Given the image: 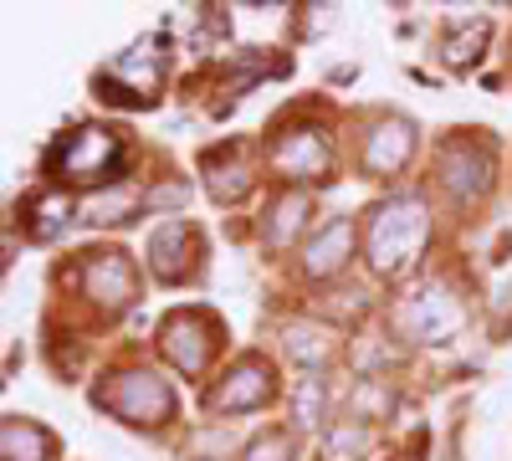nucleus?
<instances>
[{
    "label": "nucleus",
    "mask_w": 512,
    "mask_h": 461,
    "mask_svg": "<svg viewBox=\"0 0 512 461\" xmlns=\"http://www.w3.org/2000/svg\"><path fill=\"white\" fill-rule=\"evenodd\" d=\"M272 395H277V369L262 354H241L226 369V380L210 390V410H216V415H241V410L267 405Z\"/></svg>",
    "instance_id": "obj_8"
},
{
    "label": "nucleus",
    "mask_w": 512,
    "mask_h": 461,
    "mask_svg": "<svg viewBox=\"0 0 512 461\" xmlns=\"http://www.w3.org/2000/svg\"><path fill=\"white\" fill-rule=\"evenodd\" d=\"M282 344H287V354H292L297 364H313V369H323V364L333 359V349H338L333 328H328V323H308V318H292V323L282 328Z\"/></svg>",
    "instance_id": "obj_15"
},
{
    "label": "nucleus",
    "mask_w": 512,
    "mask_h": 461,
    "mask_svg": "<svg viewBox=\"0 0 512 461\" xmlns=\"http://www.w3.org/2000/svg\"><path fill=\"white\" fill-rule=\"evenodd\" d=\"M205 185H210V195L226 200V205H236V200L251 190V164L241 159L236 144H231L226 154H221V149H216V154H205Z\"/></svg>",
    "instance_id": "obj_14"
},
{
    "label": "nucleus",
    "mask_w": 512,
    "mask_h": 461,
    "mask_svg": "<svg viewBox=\"0 0 512 461\" xmlns=\"http://www.w3.org/2000/svg\"><path fill=\"white\" fill-rule=\"evenodd\" d=\"M425 236H431V216H425V205L415 195H395L384 200L374 221H369V267L379 277H405L415 272L420 251H425Z\"/></svg>",
    "instance_id": "obj_1"
},
{
    "label": "nucleus",
    "mask_w": 512,
    "mask_h": 461,
    "mask_svg": "<svg viewBox=\"0 0 512 461\" xmlns=\"http://www.w3.org/2000/svg\"><path fill=\"white\" fill-rule=\"evenodd\" d=\"M364 451H369V426L344 421V426H333V436L323 446V461H364Z\"/></svg>",
    "instance_id": "obj_20"
},
{
    "label": "nucleus",
    "mask_w": 512,
    "mask_h": 461,
    "mask_svg": "<svg viewBox=\"0 0 512 461\" xmlns=\"http://www.w3.org/2000/svg\"><path fill=\"white\" fill-rule=\"evenodd\" d=\"M195 257H200V241L185 221H169L149 236V267L159 282H185L195 272Z\"/></svg>",
    "instance_id": "obj_11"
},
{
    "label": "nucleus",
    "mask_w": 512,
    "mask_h": 461,
    "mask_svg": "<svg viewBox=\"0 0 512 461\" xmlns=\"http://www.w3.org/2000/svg\"><path fill=\"white\" fill-rule=\"evenodd\" d=\"M441 185L456 195V200H482L487 185H492V154L472 139H456L441 149Z\"/></svg>",
    "instance_id": "obj_10"
},
{
    "label": "nucleus",
    "mask_w": 512,
    "mask_h": 461,
    "mask_svg": "<svg viewBox=\"0 0 512 461\" xmlns=\"http://www.w3.org/2000/svg\"><path fill=\"white\" fill-rule=\"evenodd\" d=\"M318 415H323V380L313 374V380H308L303 390H297V421H303V426H313Z\"/></svg>",
    "instance_id": "obj_23"
},
{
    "label": "nucleus",
    "mask_w": 512,
    "mask_h": 461,
    "mask_svg": "<svg viewBox=\"0 0 512 461\" xmlns=\"http://www.w3.org/2000/svg\"><path fill=\"white\" fill-rule=\"evenodd\" d=\"M67 216H72V205H67V195H57V190H36V195L21 200V221H26V231H31L36 241L62 236V231H67Z\"/></svg>",
    "instance_id": "obj_16"
},
{
    "label": "nucleus",
    "mask_w": 512,
    "mask_h": 461,
    "mask_svg": "<svg viewBox=\"0 0 512 461\" xmlns=\"http://www.w3.org/2000/svg\"><path fill=\"white\" fill-rule=\"evenodd\" d=\"M303 216H308V195H303V190H287V195H277V205H272V221H262L267 246H287V241H292V231L303 226Z\"/></svg>",
    "instance_id": "obj_18"
},
{
    "label": "nucleus",
    "mask_w": 512,
    "mask_h": 461,
    "mask_svg": "<svg viewBox=\"0 0 512 461\" xmlns=\"http://www.w3.org/2000/svg\"><path fill=\"white\" fill-rule=\"evenodd\" d=\"M287 456H292V436L287 431H272V436H262L246 451V461H287Z\"/></svg>",
    "instance_id": "obj_22"
},
{
    "label": "nucleus",
    "mask_w": 512,
    "mask_h": 461,
    "mask_svg": "<svg viewBox=\"0 0 512 461\" xmlns=\"http://www.w3.org/2000/svg\"><path fill=\"white\" fill-rule=\"evenodd\" d=\"M98 98L123 103V108H154L164 88V57L154 47H128L98 72Z\"/></svg>",
    "instance_id": "obj_3"
},
{
    "label": "nucleus",
    "mask_w": 512,
    "mask_h": 461,
    "mask_svg": "<svg viewBox=\"0 0 512 461\" xmlns=\"http://www.w3.org/2000/svg\"><path fill=\"white\" fill-rule=\"evenodd\" d=\"M134 205H139L134 190H113V195H98L88 211H82V221H93V226H103V221H128L123 211H134Z\"/></svg>",
    "instance_id": "obj_21"
},
{
    "label": "nucleus",
    "mask_w": 512,
    "mask_h": 461,
    "mask_svg": "<svg viewBox=\"0 0 512 461\" xmlns=\"http://www.w3.org/2000/svg\"><path fill=\"white\" fill-rule=\"evenodd\" d=\"M349 251H354V226H349V221H328V226L303 246V267H308V277H333L338 267L349 262Z\"/></svg>",
    "instance_id": "obj_13"
},
{
    "label": "nucleus",
    "mask_w": 512,
    "mask_h": 461,
    "mask_svg": "<svg viewBox=\"0 0 512 461\" xmlns=\"http://www.w3.org/2000/svg\"><path fill=\"white\" fill-rule=\"evenodd\" d=\"M461 303L451 298L446 287H425V292H415V298H405L400 308H395V328L405 333V339H415V344H441V339H451V333L461 328Z\"/></svg>",
    "instance_id": "obj_7"
},
{
    "label": "nucleus",
    "mask_w": 512,
    "mask_h": 461,
    "mask_svg": "<svg viewBox=\"0 0 512 461\" xmlns=\"http://www.w3.org/2000/svg\"><path fill=\"white\" fill-rule=\"evenodd\" d=\"M128 164V149H123V134L118 129H103V123H82V129L62 134L47 154V175L62 180V185H113Z\"/></svg>",
    "instance_id": "obj_2"
},
{
    "label": "nucleus",
    "mask_w": 512,
    "mask_h": 461,
    "mask_svg": "<svg viewBox=\"0 0 512 461\" xmlns=\"http://www.w3.org/2000/svg\"><path fill=\"white\" fill-rule=\"evenodd\" d=\"M415 154V123L410 118H379L364 139V170L369 175H395Z\"/></svg>",
    "instance_id": "obj_12"
},
{
    "label": "nucleus",
    "mask_w": 512,
    "mask_h": 461,
    "mask_svg": "<svg viewBox=\"0 0 512 461\" xmlns=\"http://www.w3.org/2000/svg\"><path fill=\"white\" fill-rule=\"evenodd\" d=\"M267 159H272V170L287 175V180H323L333 170V144L318 129H287V134H277Z\"/></svg>",
    "instance_id": "obj_9"
},
{
    "label": "nucleus",
    "mask_w": 512,
    "mask_h": 461,
    "mask_svg": "<svg viewBox=\"0 0 512 461\" xmlns=\"http://www.w3.org/2000/svg\"><path fill=\"white\" fill-rule=\"evenodd\" d=\"M77 282H82V298H93L108 318L123 313L128 303H134V292H139V272H134V262H128L123 251H88Z\"/></svg>",
    "instance_id": "obj_6"
},
{
    "label": "nucleus",
    "mask_w": 512,
    "mask_h": 461,
    "mask_svg": "<svg viewBox=\"0 0 512 461\" xmlns=\"http://www.w3.org/2000/svg\"><path fill=\"white\" fill-rule=\"evenodd\" d=\"M221 339H226L221 318H216V313H205V308L169 313L164 328H159V349H164V359L175 364V369H185V374H200L210 359H216Z\"/></svg>",
    "instance_id": "obj_5"
},
{
    "label": "nucleus",
    "mask_w": 512,
    "mask_h": 461,
    "mask_svg": "<svg viewBox=\"0 0 512 461\" xmlns=\"http://www.w3.org/2000/svg\"><path fill=\"white\" fill-rule=\"evenodd\" d=\"M482 41H487V21H472V26H451L441 36V52L451 67H472L482 57Z\"/></svg>",
    "instance_id": "obj_19"
},
{
    "label": "nucleus",
    "mask_w": 512,
    "mask_h": 461,
    "mask_svg": "<svg viewBox=\"0 0 512 461\" xmlns=\"http://www.w3.org/2000/svg\"><path fill=\"white\" fill-rule=\"evenodd\" d=\"M0 441H6V461H57V436L41 431L36 421H21V415L6 421Z\"/></svg>",
    "instance_id": "obj_17"
},
{
    "label": "nucleus",
    "mask_w": 512,
    "mask_h": 461,
    "mask_svg": "<svg viewBox=\"0 0 512 461\" xmlns=\"http://www.w3.org/2000/svg\"><path fill=\"white\" fill-rule=\"evenodd\" d=\"M98 405L103 410H113L118 421H128V426H164V421H175V390H169L159 374H144V369H134V374H118L113 385H103L98 390Z\"/></svg>",
    "instance_id": "obj_4"
}]
</instances>
